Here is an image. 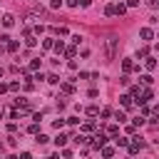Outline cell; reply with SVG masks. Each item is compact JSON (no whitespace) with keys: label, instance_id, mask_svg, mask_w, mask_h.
I'll list each match as a JSON object with an SVG mask.
<instances>
[{"label":"cell","instance_id":"obj_1","mask_svg":"<svg viewBox=\"0 0 159 159\" xmlns=\"http://www.w3.org/2000/svg\"><path fill=\"white\" fill-rule=\"evenodd\" d=\"M0 25H2V27H12V25H15V15L5 12V15H2V20H0Z\"/></svg>","mask_w":159,"mask_h":159},{"label":"cell","instance_id":"obj_2","mask_svg":"<svg viewBox=\"0 0 159 159\" xmlns=\"http://www.w3.org/2000/svg\"><path fill=\"white\" fill-rule=\"evenodd\" d=\"M139 35H142V40H154V32H152V27H142V30H139Z\"/></svg>","mask_w":159,"mask_h":159},{"label":"cell","instance_id":"obj_3","mask_svg":"<svg viewBox=\"0 0 159 159\" xmlns=\"http://www.w3.org/2000/svg\"><path fill=\"white\" fill-rule=\"evenodd\" d=\"M60 89H62L65 94H72V92H75V84H72V82H60Z\"/></svg>","mask_w":159,"mask_h":159},{"label":"cell","instance_id":"obj_4","mask_svg":"<svg viewBox=\"0 0 159 159\" xmlns=\"http://www.w3.org/2000/svg\"><path fill=\"white\" fill-rule=\"evenodd\" d=\"M104 142H107V137H104V134H97V137H94V142H92V147L102 149V147H104Z\"/></svg>","mask_w":159,"mask_h":159},{"label":"cell","instance_id":"obj_5","mask_svg":"<svg viewBox=\"0 0 159 159\" xmlns=\"http://www.w3.org/2000/svg\"><path fill=\"white\" fill-rule=\"evenodd\" d=\"M114 47H117V40H109V45H107V57L109 60L114 57Z\"/></svg>","mask_w":159,"mask_h":159},{"label":"cell","instance_id":"obj_6","mask_svg":"<svg viewBox=\"0 0 159 159\" xmlns=\"http://www.w3.org/2000/svg\"><path fill=\"white\" fill-rule=\"evenodd\" d=\"M132 99H134L132 94H122V97H119V102H122V107H132Z\"/></svg>","mask_w":159,"mask_h":159},{"label":"cell","instance_id":"obj_7","mask_svg":"<svg viewBox=\"0 0 159 159\" xmlns=\"http://www.w3.org/2000/svg\"><path fill=\"white\" fill-rule=\"evenodd\" d=\"M122 70H124V72H132V70H134V62H132V60H122Z\"/></svg>","mask_w":159,"mask_h":159},{"label":"cell","instance_id":"obj_8","mask_svg":"<svg viewBox=\"0 0 159 159\" xmlns=\"http://www.w3.org/2000/svg\"><path fill=\"white\" fill-rule=\"evenodd\" d=\"M112 139H114V144H117V147H127V144H129V142H127V137H119V134H117V137H112Z\"/></svg>","mask_w":159,"mask_h":159},{"label":"cell","instance_id":"obj_9","mask_svg":"<svg viewBox=\"0 0 159 159\" xmlns=\"http://www.w3.org/2000/svg\"><path fill=\"white\" fill-rule=\"evenodd\" d=\"M104 15H109V17L117 15V5H107V7H104Z\"/></svg>","mask_w":159,"mask_h":159},{"label":"cell","instance_id":"obj_10","mask_svg":"<svg viewBox=\"0 0 159 159\" xmlns=\"http://www.w3.org/2000/svg\"><path fill=\"white\" fill-rule=\"evenodd\" d=\"M52 50H55L57 55H62V52H65V42H62V40H60V42H55V47H52Z\"/></svg>","mask_w":159,"mask_h":159},{"label":"cell","instance_id":"obj_11","mask_svg":"<svg viewBox=\"0 0 159 159\" xmlns=\"http://www.w3.org/2000/svg\"><path fill=\"white\" fill-rule=\"evenodd\" d=\"M144 65H147V70H157V60H154V57H147Z\"/></svg>","mask_w":159,"mask_h":159},{"label":"cell","instance_id":"obj_12","mask_svg":"<svg viewBox=\"0 0 159 159\" xmlns=\"http://www.w3.org/2000/svg\"><path fill=\"white\" fill-rule=\"evenodd\" d=\"M107 134H109V137H117V134H119L117 124H109V127H107Z\"/></svg>","mask_w":159,"mask_h":159},{"label":"cell","instance_id":"obj_13","mask_svg":"<svg viewBox=\"0 0 159 159\" xmlns=\"http://www.w3.org/2000/svg\"><path fill=\"white\" fill-rule=\"evenodd\" d=\"M112 154H114V149H112V147H102V157H104V159H109Z\"/></svg>","mask_w":159,"mask_h":159},{"label":"cell","instance_id":"obj_14","mask_svg":"<svg viewBox=\"0 0 159 159\" xmlns=\"http://www.w3.org/2000/svg\"><path fill=\"white\" fill-rule=\"evenodd\" d=\"M52 47H55V42H52L50 37H47V40H42V50H52Z\"/></svg>","mask_w":159,"mask_h":159},{"label":"cell","instance_id":"obj_15","mask_svg":"<svg viewBox=\"0 0 159 159\" xmlns=\"http://www.w3.org/2000/svg\"><path fill=\"white\" fill-rule=\"evenodd\" d=\"M40 65H42V57H37V60H32V62H30V70H37Z\"/></svg>","mask_w":159,"mask_h":159},{"label":"cell","instance_id":"obj_16","mask_svg":"<svg viewBox=\"0 0 159 159\" xmlns=\"http://www.w3.org/2000/svg\"><path fill=\"white\" fill-rule=\"evenodd\" d=\"M65 142H67V137H65V134H60V137L55 139V144H57V147H65Z\"/></svg>","mask_w":159,"mask_h":159},{"label":"cell","instance_id":"obj_17","mask_svg":"<svg viewBox=\"0 0 159 159\" xmlns=\"http://www.w3.org/2000/svg\"><path fill=\"white\" fill-rule=\"evenodd\" d=\"M17 47H20V45H17V42H15V40H10V42H7V50H10V52H15V50H17Z\"/></svg>","mask_w":159,"mask_h":159},{"label":"cell","instance_id":"obj_18","mask_svg":"<svg viewBox=\"0 0 159 159\" xmlns=\"http://www.w3.org/2000/svg\"><path fill=\"white\" fill-rule=\"evenodd\" d=\"M47 82H50V84H60V77H57V75H50Z\"/></svg>","mask_w":159,"mask_h":159},{"label":"cell","instance_id":"obj_19","mask_svg":"<svg viewBox=\"0 0 159 159\" xmlns=\"http://www.w3.org/2000/svg\"><path fill=\"white\" fill-rule=\"evenodd\" d=\"M97 112H99V109H97L94 104H92V107H87V114H89V117H97Z\"/></svg>","mask_w":159,"mask_h":159},{"label":"cell","instance_id":"obj_20","mask_svg":"<svg viewBox=\"0 0 159 159\" xmlns=\"http://www.w3.org/2000/svg\"><path fill=\"white\" fill-rule=\"evenodd\" d=\"M114 119H117V122H127V117H124V112H114Z\"/></svg>","mask_w":159,"mask_h":159},{"label":"cell","instance_id":"obj_21","mask_svg":"<svg viewBox=\"0 0 159 159\" xmlns=\"http://www.w3.org/2000/svg\"><path fill=\"white\" fill-rule=\"evenodd\" d=\"M75 142H77V144H87V137H84V134H77Z\"/></svg>","mask_w":159,"mask_h":159},{"label":"cell","instance_id":"obj_22","mask_svg":"<svg viewBox=\"0 0 159 159\" xmlns=\"http://www.w3.org/2000/svg\"><path fill=\"white\" fill-rule=\"evenodd\" d=\"M124 12H127V5L119 2V5H117V15H124Z\"/></svg>","mask_w":159,"mask_h":159},{"label":"cell","instance_id":"obj_23","mask_svg":"<svg viewBox=\"0 0 159 159\" xmlns=\"http://www.w3.org/2000/svg\"><path fill=\"white\" fill-rule=\"evenodd\" d=\"M25 45H27V47H32V45H37V40H35V37H32V35H30V37H27V40H25Z\"/></svg>","mask_w":159,"mask_h":159},{"label":"cell","instance_id":"obj_24","mask_svg":"<svg viewBox=\"0 0 159 159\" xmlns=\"http://www.w3.org/2000/svg\"><path fill=\"white\" fill-rule=\"evenodd\" d=\"M7 89H12V92H17V89H20V82H10V84H7Z\"/></svg>","mask_w":159,"mask_h":159},{"label":"cell","instance_id":"obj_25","mask_svg":"<svg viewBox=\"0 0 159 159\" xmlns=\"http://www.w3.org/2000/svg\"><path fill=\"white\" fill-rule=\"evenodd\" d=\"M52 127H55V129H60V127H65V119H55V122H52Z\"/></svg>","mask_w":159,"mask_h":159},{"label":"cell","instance_id":"obj_26","mask_svg":"<svg viewBox=\"0 0 159 159\" xmlns=\"http://www.w3.org/2000/svg\"><path fill=\"white\" fill-rule=\"evenodd\" d=\"M35 142H37V144H45V142H47V137H45V134H37V137H35Z\"/></svg>","mask_w":159,"mask_h":159},{"label":"cell","instance_id":"obj_27","mask_svg":"<svg viewBox=\"0 0 159 159\" xmlns=\"http://www.w3.org/2000/svg\"><path fill=\"white\" fill-rule=\"evenodd\" d=\"M60 5H62V0H50V7H52V10H57Z\"/></svg>","mask_w":159,"mask_h":159},{"label":"cell","instance_id":"obj_28","mask_svg":"<svg viewBox=\"0 0 159 159\" xmlns=\"http://www.w3.org/2000/svg\"><path fill=\"white\" fill-rule=\"evenodd\" d=\"M65 55L67 57H75V47H65Z\"/></svg>","mask_w":159,"mask_h":159},{"label":"cell","instance_id":"obj_29","mask_svg":"<svg viewBox=\"0 0 159 159\" xmlns=\"http://www.w3.org/2000/svg\"><path fill=\"white\" fill-rule=\"evenodd\" d=\"M147 55H149V50H147V47H142V50L137 52V57H147Z\"/></svg>","mask_w":159,"mask_h":159},{"label":"cell","instance_id":"obj_30","mask_svg":"<svg viewBox=\"0 0 159 159\" xmlns=\"http://www.w3.org/2000/svg\"><path fill=\"white\" fill-rule=\"evenodd\" d=\"M142 124H144V117H137V119H134V124H132V127H142Z\"/></svg>","mask_w":159,"mask_h":159},{"label":"cell","instance_id":"obj_31","mask_svg":"<svg viewBox=\"0 0 159 159\" xmlns=\"http://www.w3.org/2000/svg\"><path fill=\"white\" fill-rule=\"evenodd\" d=\"M92 129H94V124H92V122H87V124L82 127V132H92Z\"/></svg>","mask_w":159,"mask_h":159},{"label":"cell","instance_id":"obj_32","mask_svg":"<svg viewBox=\"0 0 159 159\" xmlns=\"http://www.w3.org/2000/svg\"><path fill=\"white\" fill-rule=\"evenodd\" d=\"M27 132H30V134H37V122H35V124H30V127H27Z\"/></svg>","mask_w":159,"mask_h":159},{"label":"cell","instance_id":"obj_33","mask_svg":"<svg viewBox=\"0 0 159 159\" xmlns=\"http://www.w3.org/2000/svg\"><path fill=\"white\" fill-rule=\"evenodd\" d=\"M17 159H32V157H30V152H22V154H20Z\"/></svg>","mask_w":159,"mask_h":159},{"label":"cell","instance_id":"obj_34","mask_svg":"<svg viewBox=\"0 0 159 159\" xmlns=\"http://www.w3.org/2000/svg\"><path fill=\"white\" fill-rule=\"evenodd\" d=\"M67 5H70V7H77V5H80V0H67Z\"/></svg>","mask_w":159,"mask_h":159},{"label":"cell","instance_id":"obj_35","mask_svg":"<svg viewBox=\"0 0 159 159\" xmlns=\"http://www.w3.org/2000/svg\"><path fill=\"white\" fill-rule=\"evenodd\" d=\"M137 5H139V0H129L127 2V7H137Z\"/></svg>","mask_w":159,"mask_h":159},{"label":"cell","instance_id":"obj_36","mask_svg":"<svg viewBox=\"0 0 159 159\" xmlns=\"http://www.w3.org/2000/svg\"><path fill=\"white\" fill-rule=\"evenodd\" d=\"M0 77H2V67H0Z\"/></svg>","mask_w":159,"mask_h":159},{"label":"cell","instance_id":"obj_37","mask_svg":"<svg viewBox=\"0 0 159 159\" xmlns=\"http://www.w3.org/2000/svg\"><path fill=\"white\" fill-rule=\"evenodd\" d=\"M0 119H2V112H0Z\"/></svg>","mask_w":159,"mask_h":159},{"label":"cell","instance_id":"obj_38","mask_svg":"<svg viewBox=\"0 0 159 159\" xmlns=\"http://www.w3.org/2000/svg\"><path fill=\"white\" fill-rule=\"evenodd\" d=\"M157 5H159V2H157Z\"/></svg>","mask_w":159,"mask_h":159}]
</instances>
